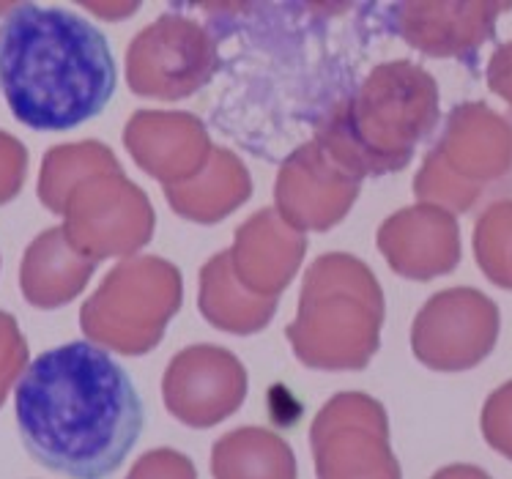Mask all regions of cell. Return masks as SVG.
<instances>
[{"label":"cell","mask_w":512,"mask_h":479,"mask_svg":"<svg viewBox=\"0 0 512 479\" xmlns=\"http://www.w3.org/2000/svg\"><path fill=\"white\" fill-rule=\"evenodd\" d=\"M28 455L69 479H107L146 425L124 367L94 343H66L33 359L14 392Z\"/></svg>","instance_id":"cell-1"},{"label":"cell","mask_w":512,"mask_h":479,"mask_svg":"<svg viewBox=\"0 0 512 479\" xmlns=\"http://www.w3.org/2000/svg\"><path fill=\"white\" fill-rule=\"evenodd\" d=\"M162 189L170 209L178 217L198 225H217L250 200L252 178L250 170L233 151L214 148L203 173H198L192 181Z\"/></svg>","instance_id":"cell-18"},{"label":"cell","mask_w":512,"mask_h":479,"mask_svg":"<svg viewBox=\"0 0 512 479\" xmlns=\"http://www.w3.org/2000/svg\"><path fill=\"white\" fill-rule=\"evenodd\" d=\"M378 252L389 269L414 282H428L458 269L460 225L455 214L433 203L395 211L381 222Z\"/></svg>","instance_id":"cell-15"},{"label":"cell","mask_w":512,"mask_h":479,"mask_svg":"<svg viewBox=\"0 0 512 479\" xmlns=\"http://www.w3.org/2000/svg\"><path fill=\"white\" fill-rule=\"evenodd\" d=\"M214 479H296V455L283 436L266 427L230 430L211 449Z\"/></svg>","instance_id":"cell-20"},{"label":"cell","mask_w":512,"mask_h":479,"mask_svg":"<svg viewBox=\"0 0 512 479\" xmlns=\"http://www.w3.org/2000/svg\"><path fill=\"white\" fill-rule=\"evenodd\" d=\"M512 189V118L485 102H460L414 178L419 203L466 214Z\"/></svg>","instance_id":"cell-5"},{"label":"cell","mask_w":512,"mask_h":479,"mask_svg":"<svg viewBox=\"0 0 512 479\" xmlns=\"http://www.w3.org/2000/svg\"><path fill=\"white\" fill-rule=\"evenodd\" d=\"M220 72L217 42L200 22L162 14L137 33L126 50V83L132 94L181 102Z\"/></svg>","instance_id":"cell-9"},{"label":"cell","mask_w":512,"mask_h":479,"mask_svg":"<svg viewBox=\"0 0 512 479\" xmlns=\"http://www.w3.org/2000/svg\"><path fill=\"white\" fill-rule=\"evenodd\" d=\"M181 271L165 258H126L107 274L80 310L85 337L124 356L154 351L181 310Z\"/></svg>","instance_id":"cell-6"},{"label":"cell","mask_w":512,"mask_h":479,"mask_svg":"<svg viewBox=\"0 0 512 479\" xmlns=\"http://www.w3.org/2000/svg\"><path fill=\"white\" fill-rule=\"evenodd\" d=\"M126 479H198V471L184 452L159 447L137 460Z\"/></svg>","instance_id":"cell-24"},{"label":"cell","mask_w":512,"mask_h":479,"mask_svg":"<svg viewBox=\"0 0 512 479\" xmlns=\"http://www.w3.org/2000/svg\"><path fill=\"white\" fill-rule=\"evenodd\" d=\"M118 159L105 143L83 140L69 146H55L44 154L42 176H39V200L44 209L53 214H63V203L83 178L102 173V170H118Z\"/></svg>","instance_id":"cell-21"},{"label":"cell","mask_w":512,"mask_h":479,"mask_svg":"<svg viewBox=\"0 0 512 479\" xmlns=\"http://www.w3.org/2000/svg\"><path fill=\"white\" fill-rule=\"evenodd\" d=\"M28 173V151L17 137L0 132V206L20 195Z\"/></svg>","instance_id":"cell-25"},{"label":"cell","mask_w":512,"mask_h":479,"mask_svg":"<svg viewBox=\"0 0 512 479\" xmlns=\"http://www.w3.org/2000/svg\"><path fill=\"white\" fill-rule=\"evenodd\" d=\"M115 85L105 33L72 11L20 3L0 25V94L20 124L74 129L105 110Z\"/></svg>","instance_id":"cell-2"},{"label":"cell","mask_w":512,"mask_h":479,"mask_svg":"<svg viewBox=\"0 0 512 479\" xmlns=\"http://www.w3.org/2000/svg\"><path fill=\"white\" fill-rule=\"evenodd\" d=\"M493 285H499V288H504V291H512V239L510 244H507V250H504L502 261H499V266H496V271H493Z\"/></svg>","instance_id":"cell-28"},{"label":"cell","mask_w":512,"mask_h":479,"mask_svg":"<svg viewBox=\"0 0 512 479\" xmlns=\"http://www.w3.org/2000/svg\"><path fill=\"white\" fill-rule=\"evenodd\" d=\"M384 318L387 302L373 269L348 252H326L304 271L285 337L304 367L356 373L378 354Z\"/></svg>","instance_id":"cell-4"},{"label":"cell","mask_w":512,"mask_h":479,"mask_svg":"<svg viewBox=\"0 0 512 479\" xmlns=\"http://www.w3.org/2000/svg\"><path fill=\"white\" fill-rule=\"evenodd\" d=\"M28 370V343L17 318L0 310V406L6 403L14 381Z\"/></svg>","instance_id":"cell-23"},{"label":"cell","mask_w":512,"mask_h":479,"mask_svg":"<svg viewBox=\"0 0 512 479\" xmlns=\"http://www.w3.org/2000/svg\"><path fill=\"white\" fill-rule=\"evenodd\" d=\"M307 255L304 233L285 225L274 209H261L236 230L228 250L236 280L261 299H277L296 277Z\"/></svg>","instance_id":"cell-16"},{"label":"cell","mask_w":512,"mask_h":479,"mask_svg":"<svg viewBox=\"0 0 512 479\" xmlns=\"http://www.w3.org/2000/svg\"><path fill=\"white\" fill-rule=\"evenodd\" d=\"M439 124V85L411 61L378 63L315 129V143L356 178L400 173Z\"/></svg>","instance_id":"cell-3"},{"label":"cell","mask_w":512,"mask_h":479,"mask_svg":"<svg viewBox=\"0 0 512 479\" xmlns=\"http://www.w3.org/2000/svg\"><path fill=\"white\" fill-rule=\"evenodd\" d=\"M512 3H395L392 28L417 53L430 58H477L496 36V22Z\"/></svg>","instance_id":"cell-13"},{"label":"cell","mask_w":512,"mask_h":479,"mask_svg":"<svg viewBox=\"0 0 512 479\" xmlns=\"http://www.w3.org/2000/svg\"><path fill=\"white\" fill-rule=\"evenodd\" d=\"M63 233L91 261L129 258L154 236V206L124 170H102L83 178L63 203Z\"/></svg>","instance_id":"cell-7"},{"label":"cell","mask_w":512,"mask_h":479,"mask_svg":"<svg viewBox=\"0 0 512 479\" xmlns=\"http://www.w3.org/2000/svg\"><path fill=\"white\" fill-rule=\"evenodd\" d=\"M430 479H493L488 471H482L480 466H471V463H452L444 466Z\"/></svg>","instance_id":"cell-27"},{"label":"cell","mask_w":512,"mask_h":479,"mask_svg":"<svg viewBox=\"0 0 512 479\" xmlns=\"http://www.w3.org/2000/svg\"><path fill=\"white\" fill-rule=\"evenodd\" d=\"M124 146L162 187L192 181L206 170L214 146L198 115L178 110H140L124 129Z\"/></svg>","instance_id":"cell-14"},{"label":"cell","mask_w":512,"mask_h":479,"mask_svg":"<svg viewBox=\"0 0 512 479\" xmlns=\"http://www.w3.org/2000/svg\"><path fill=\"white\" fill-rule=\"evenodd\" d=\"M502 313L477 288H447L430 296L411 326V351L436 373H463L496 348Z\"/></svg>","instance_id":"cell-10"},{"label":"cell","mask_w":512,"mask_h":479,"mask_svg":"<svg viewBox=\"0 0 512 479\" xmlns=\"http://www.w3.org/2000/svg\"><path fill=\"white\" fill-rule=\"evenodd\" d=\"M96 266L99 263L74 250L63 228H47L22 255V296L39 310L63 307L85 291Z\"/></svg>","instance_id":"cell-17"},{"label":"cell","mask_w":512,"mask_h":479,"mask_svg":"<svg viewBox=\"0 0 512 479\" xmlns=\"http://www.w3.org/2000/svg\"><path fill=\"white\" fill-rule=\"evenodd\" d=\"M310 449L318 479H403L387 408L365 392L326 400L310 425Z\"/></svg>","instance_id":"cell-8"},{"label":"cell","mask_w":512,"mask_h":479,"mask_svg":"<svg viewBox=\"0 0 512 479\" xmlns=\"http://www.w3.org/2000/svg\"><path fill=\"white\" fill-rule=\"evenodd\" d=\"M362 178L345 170L321 143H304L285 159L274 181V211L299 233L332 230L354 209Z\"/></svg>","instance_id":"cell-12"},{"label":"cell","mask_w":512,"mask_h":479,"mask_svg":"<svg viewBox=\"0 0 512 479\" xmlns=\"http://www.w3.org/2000/svg\"><path fill=\"white\" fill-rule=\"evenodd\" d=\"M200 315L220 332L247 334L263 332L277 313V299H261L250 293L230 269L228 250L217 252L200 269L198 291Z\"/></svg>","instance_id":"cell-19"},{"label":"cell","mask_w":512,"mask_h":479,"mask_svg":"<svg viewBox=\"0 0 512 479\" xmlns=\"http://www.w3.org/2000/svg\"><path fill=\"white\" fill-rule=\"evenodd\" d=\"M480 427L488 447L512 460V381L488 395L482 406Z\"/></svg>","instance_id":"cell-22"},{"label":"cell","mask_w":512,"mask_h":479,"mask_svg":"<svg viewBox=\"0 0 512 479\" xmlns=\"http://www.w3.org/2000/svg\"><path fill=\"white\" fill-rule=\"evenodd\" d=\"M485 80L493 94L512 107V42L499 44L493 50L488 69H485Z\"/></svg>","instance_id":"cell-26"},{"label":"cell","mask_w":512,"mask_h":479,"mask_svg":"<svg viewBox=\"0 0 512 479\" xmlns=\"http://www.w3.org/2000/svg\"><path fill=\"white\" fill-rule=\"evenodd\" d=\"M247 397V370L220 345H189L162 375V400L181 425L206 430L233 417Z\"/></svg>","instance_id":"cell-11"}]
</instances>
